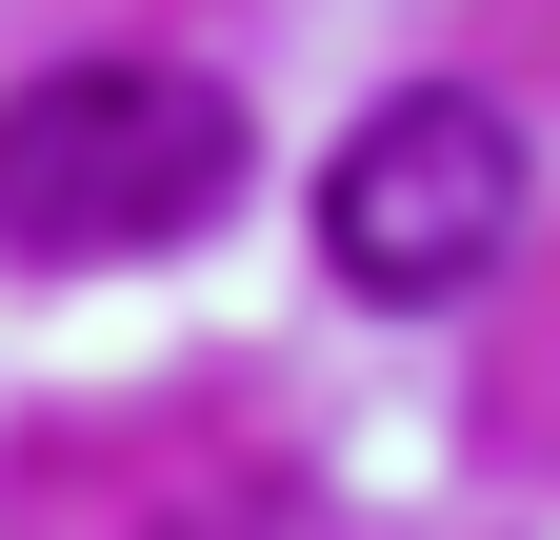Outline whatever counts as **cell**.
I'll list each match as a JSON object with an SVG mask.
<instances>
[{"label": "cell", "mask_w": 560, "mask_h": 540, "mask_svg": "<svg viewBox=\"0 0 560 540\" xmlns=\"http://www.w3.org/2000/svg\"><path fill=\"white\" fill-rule=\"evenodd\" d=\"M241 200V101L200 60H40L0 101V240L21 260H140Z\"/></svg>", "instance_id": "1"}, {"label": "cell", "mask_w": 560, "mask_h": 540, "mask_svg": "<svg viewBox=\"0 0 560 540\" xmlns=\"http://www.w3.org/2000/svg\"><path fill=\"white\" fill-rule=\"evenodd\" d=\"M521 240V120L480 81H400L361 101V141L320 161V260L361 301H480Z\"/></svg>", "instance_id": "2"}]
</instances>
